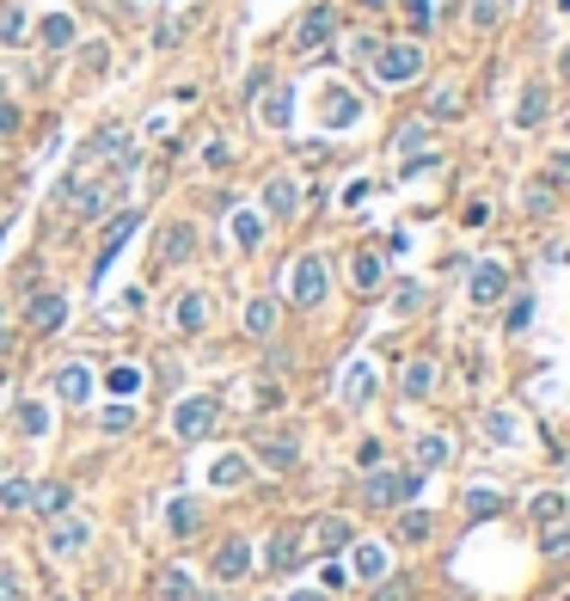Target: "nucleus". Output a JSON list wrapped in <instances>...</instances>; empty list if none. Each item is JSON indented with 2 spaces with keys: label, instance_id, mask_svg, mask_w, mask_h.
<instances>
[{
  "label": "nucleus",
  "instance_id": "obj_35",
  "mask_svg": "<svg viewBox=\"0 0 570 601\" xmlns=\"http://www.w3.org/2000/svg\"><path fill=\"white\" fill-rule=\"evenodd\" d=\"M19 429H25V436H49V405L25 399V405H19Z\"/></svg>",
  "mask_w": 570,
  "mask_h": 601
},
{
  "label": "nucleus",
  "instance_id": "obj_40",
  "mask_svg": "<svg viewBox=\"0 0 570 601\" xmlns=\"http://www.w3.org/2000/svg\"><path fill=\"white\" fill-rule=\"evenodd\" d=\"M399 540H430V516H423V509H405L399 516Z\"/></svg>",
  "mask_w": 570,
  "mask_h": 601
},
{
  "label": "nucleus",
  "instance_id": "obj_7",
  "mask_svg": "<svg viewBox=\"0 0 570 601\" xmlns=\"http://www.w3.org/2000/svg\"><path fill=\"white\" fill-rule=\"evenodd\" d=\"M191 252H197V227H191V221H172L166 234L154 240V258H160L166 270H178V264H191Z\"/></svg>",
  "mask_w": 570,
  "mask_h": 601
},
{
  "label": "nucleus",
  "instance_id": "obj_23",
  "mask_svg": "<svg viewBox=\"0 0 570 601\" xmlns=\"http://www.w3.org/2000/svg\"><path fill=\"white\" fill-rule=\"evenodd\" d=\"M430 387H436V362H405V399H430Z\"/></svg>",
  "mask_w": 570,
  "mask_h": 601
},
{
  "label": "nucleus",
  "instance_id": "obj_46",
  "mask_svg": "<svg viewBox=\"0 0 570 601\" xmlns=\"http://www.w3.org/2000/svg\"><path fill=\"white\" fill-rule=\"evenodd\" d=\"M417 301H423V288H417V283H405L399 295H393V307H399V314H411V307H417Z\"/></svg>",
  "mask_w": 570,
  "mask_h": 601
},
{
  "label": "nucleus",
  "instance_id": "obj_10",
  "mask_svg": "<svg viewBox=\"0 0 570 601\" xmlns=\"http://www.w3.org/2000/svg\"><path fill=\"white\" fill-rule=\"evenodd\" d=\"M245 570H252V540L227 534V540L215 546V577H221V583H239Z\"/></svg>",
  "mask_w": 570,
  "mask_h": 601
},
{
  "label": "nucleus",
  "instance_id": "obj_2",
  "mask_svg": "<svg viewBox=\"0 0 570 601\" xmlns=\"http://www.w3.org/2000/svg\"><path fill=\"white\" fill-rule=\"evenodd\" d=\"M374 74H380L387 86H405V80L423 74V49H417V43H387V49H374Z\"/></svg>",
  "mask_w": 570,
  "mask_h": 601
},
{
  "label": "nucleus",
  "instance_id": "obj_26",
  "mask_svg": "<svg viewBox=\"0 0 570 601\" xmlns=\"http://www.w3.org/2000/svg\"><path fill=\"white\" fill-rule=\"evenodd\" d=\"M37 37H43V49H67L80 31H74V19H67V13H49V19L37 25Z\"/></svg>",
  "mask_w": 570,
  "mask_h": 601
},
{
  "label": "nucleus",
  "instance_id": "obj_3",
  "mask_svg": "<svg viewBox=\"0 0 570 601\" xmlns=\"http://www.w3.org/2000/svg\"><path fill=\"white\" fill-rule=\"evenodd\" d=\"M215 418H221L215 399H184V405L172 411V436H178V442H202V436L215 429Z\"/></svg>",
  "mask_w": 570,
  "mask_h": 601
},
{
  "label": "nucleus",
  "instance_id": "obj_24",
  "mask_svg": "<svg viewBox=\"0 0 570 601\" xmlns=\"http://www.w3.org/2000/svg\"><path fill=\"white\" fill-rule=\"evenodd\" d=\"M25 31H31L25 6H19V0H6V6H0V43H13V49H19V43H25Z\"/></svg>",
  "mask_w": 570,
  "mask_h": 601
},
{
  "label": "nucleus",
  "instance_id": "obj_14",
  "mask_svg": "<svg viewBox=\"0 0 570 601\" xmlns=\"http://www.w3.org/2000/svg\"><path fill=\"white\" fill-rule=\"evenodd\" d=\"M289 117H295V93H289V86H264L258 123H264V129H289Z\"/></svg>",
  "mask_w": 570,
  "mask_h": 601
},
{
  "label": "nucleus",
  "instance_id": "obj_50",
  "mask_svg": "<svg viewBox=\"0 0 570 601\" xmlns=\"http://www.w3.org/2000/svg\"><path fill=\"white\" fill-rule=\"evenodd\" d=\"M528 314H534V301H515V307H509V331H521V325H528Z\"/></svg>",
  "mask_w": 570,
  "mask_h": 601
},
{
  "label": "nucleus",
  "instance_id": "obj_39",
  "mask_svg": "<svg viewBox=\"0 0 570 601\" xmlns=\"http://www.w3.org/2000/svg\"><path fill=\"white\" fill-rule=\"evenodd\" d=\"M497 509H503V497L497 491H467V516L472 522H478V516H497Z\"/></svg>",
  "mask_w": 570,
  "mask_h": 601
},
{
  "label": "nucleus",
  "instance_id": "obj_31",
  "mask_svg": "<svg viewBox=\"0 0 570 601\" xmlns=\"http://www.w3.org/2000/svg\"><path fill=\"white\" fill-rule=\"evenodd\" d=\"M245 331H252V338H270V331H276V301L258 295V301L245 307Z\"/></svg>",
  "mask_w": 570,
  "mask_h": 601
},
{
  "label": "nucleus",
  "instance_id": "obj_56",
  "mask_svg": "<svg viewBox=\"0 0 570 601\" xmlns=\"http://www.w3.org/2000/svg\"><path fill=\"white\" fill-rule=\"evenodd\" d=\"M289 601H325V596H319V589H301V596H289Z\"/></svg>",
  "mask_w": 570,
  "mask_h": 601
},
{
  "label": "nucleus",
  "instance_id": "obj_19",
  "mask_svg": "<svg viewBox=\"0 0 570 601\" xmlns=\"http://www.w3.org/2000/svg\"><path fill=\"white\" fill-rule=\"evenodd\" d=\"M172 319H178V331H202V325H209V295H202V288H191V295H178V307H172Z\"/></svg>",
  "mask_w": 570,
  "mask_h": 601
},
{
  "label": "nucleus",
  "instance_id": "obj_20",
  "mask_svg": "<svg viewBox=\"0 0 570 601\" xmlns=\"http://www.w3.org/2000/svg\"><path fill=\"white\" fill-rule=\"evenodd\" d=\"M166 528L178 534V540H191V534L202 528V509L191 503V497H172V503H166Z\"/></svg>",
  "mask_w": 570,
  "mask_h": 601
},
{
  "label": "nucleus",
  "instance_id": "obj_17",
  "mask_svg": "<svg viewBox=\"0 0 570 601\" xmlns=\"http://www.w3.org/2000/svg\"><path fill=\"white\" fill-rule=\"evenodd\" d=\"M264 209L276 215V221H289V215L301 209V184H295V178H270L264 184Z\"/></svg>",
  "mask_w": 570,
  "mask_h": 601
},
{
  "label": "nucleus",
  "instance_id": "obj_52",
  "mask_svg": "<svg viewBox=\"0 0 570 601\" xmlns=\"http://www.w3.org/2000/svg\"><path fill=\"white\" fill-rule=\"evenodd\" d=\"M0 601H25V596H19V577H13V570H0Z\"/></svg>",
  "mask_w": 570,
  "mask_h": 601
},
{
  "label": "nucleus",
  "instance_id": "obj_11",
  "mask_svg": "<svg viewBox=\"0 0 570 601\" xmlns=\"http://www.w3.org/2000/svg\"><path fill=\"white\" fill-rule=\"evenodd\" d=\"M31 509L43 516V522H62L67 509H74V491H67V479H43V485H31Z\"/></svg>",
  "mask_w": 570,
  "mask_h": 601
},
{
  "label": "nucleus",
  "instance_id": "obj_30",
  "mask_svg": "<svg viewBox=\"0 0 570 601\" xmlns=\"http://www.w3.org/2000/svg\"><path fill=\"white\" fill-rule=\"evenodd\" d=\"M343 399H350V405H369V399H374V368H369V362H356V368H350Z\"/></svg>",
  "mask_w": 570,
  "mask_h": 601
},
{
  "label": "nucleus",
  "instance_id": "obj_55",
  "mask_svg": "<svg viewBox=\"0 0 570 601\" xmlns=\"http://www.w3.org/2000/svg\"><path fill=\"white\" fill-rule=\"evenodd\" d=\"M19 129V105H0V136H13Z\"/></svg>",
  "mask_w": 570,
  "mask_h": 601
},
{
  "label": "nucleus",
  "instance_id": "obj_42",
  "mask_svg": "<svg viewBox=\"0 0 570 601\" xmlns=\"http://www.w3.org/2000/svg\"><path fill=\"white\" fill-rule=\"evenodd\" d=\"M129 424H135V411H129V405H111V411L99 418V429H104V436H117V429H129Z\"/></svg>",
  "mask_w": 570,
  "mask_h": 601
},
{
  "label": "nucleus",
  "instance_id": "obj_51",
  "mask_svg": "<svg viewBox=\"0 0 570 601\" xmlns=\"http://www.w3.org/2000/svg\"><path fill=\"white\" fill-rule=\"evenodd\" d=\"M565 540H570V534L558 528V522H552V528H546V540H539V546H546V552H565Z\"/></svg>",
  "mask_w": 570,
  "mask_h": 601
},
{
  "label": "nucleus",
  "instance_id": "obj_34",
  "mask_svg": "<svg viewBox=\"0 0 570 601\" xmlns=\"http://www.w3.org/2000/svg\"><path fill=\"white\" fill-rule=\"evenodd\" d=\"M515 123H521V129L546 123V93H539V86H528V93H521V110H515Z\"/></svg>",
  "mask_w": 570,
  "mask_h": 601
},
{
  "label": "nucleus",
  "instance_id": "obj_48",
  "mask_svg": "<svg viewBox=\"0 0 570 601\" xmlns=\"http://www.w3.org/2000/svg\"><path fill=\"white\" fill-rule=\"evenodd\" d=\"M491 436H497V442H515V424H509V411H491Z\"/></svg>",
  "mask_w": 570,
  "mask_h": 601
},
{
  "label": "nucleus",
  "instance_id": "obj_25",
  "mask_svg": "<svg viewBox=\"0 0 570 601\" xmlns=\"http://www.w3.org/2000/svg\"><path fill=\"white\" fill-rule=\"evenodd\" d=\"M313 546H319V552H343V546H350V522H343V516H325V522L313 528Z\"/></svg>",
  "mask_w": 570,
  "mask_h": 601
},
{
  "label": "nucleus",
  "instance_id": "obj_6",
  "mask_svg": "<svg viewBox=\"0 0 570 601\" xmlns=\"http://www.w3.org/2000/svg\"><path fill=\"white\" fill-rule=\"evenodd\" d=\"M258 460H264L270 473H289V466L301 460V436H295V429H264V436H258Z\"/></svg>",
  "mask_w": 570,
  "mask_h": 601
},
{
  "label": "nucleus",
  "instance_id": "obj_16",
  "mask_svg": "<svg viewBox=\"0 0 570 601\" xmlns=\"http://www.w3.org/2000/svg\"><path fill=\"white\" fill-rule=\"evenodd\" d=\"M264 565L270 570H295V565H301V534L276 528V534H270V546H264Z\"/></svg>",
  "mask_w": 570,
  "mask_h": 601
},
{
  "label": "nucleus",
  "instance_id": "obj_32",
  "mask_svg": "<svg viewBox=\"0 0 570 601\" xmlns=\"http://www.w3.org/2000/svg\"><path fill=\"white\" fill-rule=\"evenodd\" d=\"M0 503H6V509H31V479H25V473H19V479L0 473Z\"/></svg>",
  "mask_w": 570,
  "mask_h": 601
},
{
  "label": "nucleus",
  "instance_id": "obj_21",
  "mask_svg": "<svg viewBox=\"0 0 570 601\" xmlns=\"http://www.w3.org/2000/svg\"><path fill=\"white\" fill-rule=\"evenodd\" d=\"M362 117V99L356 93H325V129H350Z\"/></svg>",
  "mask_w": 570,
  "mask_h": 601
},
{
  "label": "nucleus",
  "instance_id": "obj_41",
  "mask_svg": "<svg viewBox=\"0 0 570 601\" xmlns=\"http://www.w3.org/2000/svg\"><path fill=\"white\" fill-rule=\"evenodd\" d=\"M534 516L546 522V528H552V522L565 516V497H558V491H539V497H534Z\"/></svg>",
  "mask_w": 570,
  "mask_h": 601
},
{
  "label": "nucleus",
  "instance_id": "obj_37",
  "mask_svg": "<svg viewBox=\"0 0 570 601\" xmlns=\"http://www.w3.org/2000/svg\"><path fill=\"white\" fill-rule=\"evenodd\" d=\"M448 460V436H417V466L430 473V466H441Z\"/></svg>",
  "mask_w": 570,
  "mask_h": 601
},
{
  "label": "nucleus",
  "instance_id": "obj_13",
  "mask_svg": "<svg viewBox=\"0 0 570 601\" xmlns=\"http://www.w3.org/2000/svg\"><path fill=\"white\" fill-rule=\"evenodd\" d=\"M62 319H67V295H49V288H43V295L25 301V325H31V331H56Z\"/></svg>",
  "mask_w": 570,
  "mask_h": 601
},
{
  "label": "nucleus",
  "instance_id": "obj_1",
  "mask_svg": "<svg viewBox=\"0 0 570 601\" xmlns=\"http://www.w3.org/2000/svg\"><path fill=\"white\" fill-rule=\"evenodd\" d=\"M417 485H423V473H369L362 479V503L369 509H393L405 497H417Z\"/></svg>",
  "mask_w": 570,
  "mask_h": 601
},
{
  "label": "nucleus",
  "instance_id": "obj_9",
  "mask_svg": "<svg viewBox=\"0 0 570 601\" xmlns=\"http://www.w3.org/2000/svg\"><path fill=\"white\" fill-rule=\"evenodd\" d=\"M332 31H337V13H332V6H313L301 25H295V49L313 56V49H325V43H332Z\"/></svg>",
  "mask_w": 570,
  "mask_h": 601
},
{
  "label": "nucleus",
  "instance_id": "obj_36",
  "mask_svg": "<svg viewBox=\"0 0 570 601\" xmlns=\"http://www.w3.org/2000/svg\"><path fill=\"white\" fill-rule=\"evenodd\" d=\"M104 387L117 393V399H129V393L141 387V368H129V362H117V368H111V375H104Z\"/></svg>",
  "mask_w": 570,
  "mask_h": 601
},
{
  "label": "nucleus",
  "instance_id": "obj_22",
  "mask_svg": "<svg viewBox=\"0 0 570 601\" xmlns=\"http://www.w3.org/2000/svg\"><path fill=\"white\" fill-rule=\"evenodd\" d=\"M129 160V129H99L93 142H86V160Z\"/></svg>",
  "mask_w": 570,
  "mask_h": 601
},
{
  "label": "nucleus",
  "instance_id": "obj_53",
  "mask_svg": "<svg viewBox=\"0 0 570 601\" xmlns=\"http://www.w3.org/2000/svg\"><path fill=\"white\" fill-rule=\"evenodd\" d=\"M405 6H411V25L423 31V25H430V0H405Z\"/></svg>",
  "mask_w": 570,
  "mask_h": 601
},
{
  "label": "nucleus",
  "instance_id": "obj_12",
  "mask_svg": "<svg viewBox=\"0 0 570 601\" xmlns=\"http://www.w3.org/2000/svg\"><path fill=\"white\" fill-rule=\"evenodd\" d=\"M56 399H62V405H86V399H93V368H86V362H62V368H56Z\"/></svg>",
  "mask_w": 570,
  "mask_h": 601
},
{
  "label": "nucleus",
  "instance_id": "obj_4",
  "mask_svg": "<svg viewBox=\"0 0 570 601\" xmlns=\"http://www.w3.org/2000/svg\"><path fill=\"white\" fill-rule=\"evenodd\" d=\"M289 295H295L301 307H319V301H325V258H319V252H307V258H295V277H289Z\"/></svg>",
  "mask_w": 570,
  "mask_h": 601
},
{
  "label": "nucleus",
  "instance_id": "obj_38",
  "mask_svg": "<svg viewBox=\"0 0 570 601\" xmlns=\"http://www.w3.org/2000/svg\"><path fill=\"white\" fill-rule=\"evenodd\" d=\"M160 601H197L191 577H184V570H166V577H160Z\"/></svg>",
  "mask_w": 570,
  "mask_h": 601
},
{
  "label": "nucleus",
  "instance_id": "obj_18",
  "mask_svg": "<svg viewBox=\"0 0 570 601\" xmlns=\"http://www.w3.org/2000/svg\"><path fill=\"white\" fill-rule=\"evenodd\" d=\"M503 288H509L503 264H478V270H472V301H478V307H491V301H503Z\"/></svg>",
  "mask_w": 570,
  "mask_h": 601
},
{
  "label": "nucleus",
  "instance_id": "obj_49",
  "mask_svg": "<svg viewBox=\"0 0 570 601\" xmlns=\"http://www.w3.org/2000/svg\"><path fill=\"white\" fill-rule=\"evenodd\" d=\"M528 209H534V215H546V209H552V190H546V184H539V190L528 184Z\"/></svg>",
  "mask_w": 570,
  "mask_h": 601
},
{
  "label": "nucleus",
  "instance_id": "obj_27",
  "mask_svg": "<svg viewBox=\"0 0 570 601\" xmlns=\"http://www.w3.org/2000/svg\"><path fill=\"white\" fill-rule=\"evenodd\" d=\"M350 283L362 288V295L380 288V252H356V258H350Z\"/></svg>",
  "mask_w": 570,
  "mask_h": 601
},
{
  "label": "nucleus",
  "instance_id": "obj_57",
  "mask_svg": "<svg viewBox=\"0 0 570 601\" xmlns=\"http://www.w3.org/2000/svg\"><path fill=\"white\" fill-rule=\"evenodd\" d=\"M362 6H387V0H362Z\"/></svg>",
  "mask_w": 570,
  "mask_h": 601
},
{
  "label": "nucleus",
  "instance_id": "obj_54",
  "mask_svg": "<svg viewBox=\"0 0 570 601\" xmlns=\"http://www.w3.org/2000/svg\"><path fill=\"white\" fill-rule=\"evenodd\" d=\"M552 184H570V154H552Z\"/></svg>",
  "mask_w": 570,
  "mask_h": 601
},
{
  "label": "nucleus",
  "instance_id": "obj_43",
  "mask_svg": "<svg viewBox=\"0 0 570 601\" xmlns=\"http://www.w3.org/2000/svg\"><path fill=\"white\" fill-rule=\"evenodd\" d=\"M374 601H411V577H387V583L374 589Z\"/></svg>",
  "mask_w": 570,
  "mask_h": 601
},
{
  "label": "nucleus",
  "instance_id": "obj_47",
  "mask_svg": "<svg viewBox=\"0 0 570 601\" xmlns=\"http://www.w3.org/2000/svg\"><path fill=\"white\" fill-rule=\"evenodd\" d=\"M423 142H430V129H423V123H411V129H399V147H405V154H411V147H423Z\"/></svg>",
  "mask_w": 570,
  "mask_h": 601
},
{
  "label": "nucleus",
  "instance_id": "obj_33",
  "mask_svg": "<svg viewBox=\"0 0 570 601\" xmlns=\"http://www.w3.org/2000/svg\"><path fill=\"white\" fill-rule=\"evenodd\" d=\"M234 240L252 252L258 240H264V215H258V209H239V215H234Z\"/></svg>",
  "mask_w": 570,
  "mask_h": 601
},
{
  "label": "nucleus",
  "instance_id": "obj_44",
  "mask_svg": "<svg viewBox=\"0 0 570 601\" xmlns=\"http://www.w3.org/2000/svg\"><path fill=\"white\" fill-rule=\"evenodd\" d=\"M104 62H111V49H104V43H86V49H80V68H86V74H99Z\"/></svg>",
  "mask_w": 570,
  "mask_h": 601
},
{
  "label": "nucleus",
  "instance_id": "obj_15",
  "mask_svg": "<svg viewBox=\"0 0 570 601\" xmlns=\"http://www.w3.org/2000/svg\"><path fill=\"white\" fill-rule=\"evenodd\" d=\"M86 540H93V528L74 522V516H62V522L49 528V552H56V559H74V552H86Z\"/></svg>",
  "mask_w": 570,
  "mask_h": 601
},
{
  "label": "nucleus",
  "instance_id": "obj_5",
  "mask_svg": "<svg viewBox=\"0 0 570 601\" xmlns=\"http://www.w3.org/2000/svg\"><path fill=\"white\" fill-rule=\"evenodd\" d=\"M135 227H141V215H135V209H123L117 221H111V227H104V246H99V258H93V283H104V270L117 264V252L129 246V234H135Z\"/></svg>",
  "mask_w": 570,
  "mask_h": 601
},
{
  "label": "nucleus",
  "instance_id": "obj_45",
  "mask_svg": "<svg viewBox=\"0 0 570 601\" xmlns=\"http://www.w3.org/2000/svg\"><path fill=\"white\" fill-rule=\"evenodd\" d=\"M454 110H460V93H436L430 99V117H454Z\"/></svg>",
  "mask_w": 570,
  "mask_h": 601
},
{
  "label": "nucleus",
  "instance_id": "obj_28",
  "mask_svg": "<svg viewBox=\"0 0 570 601\" xmlns=\"http://www.w3.org/2000/svg\"><path fill=\"white\" fill-rule=\"evenodd\" d=\"M356 577H362V583H380V577H387V546H356Z\"/></svg>",
  "mask_w": 570,
  "mask_h": 601
},
{
  "label": "nucleus",
  "instance_id": "obj_29",
  "mask_svg": "<svg viewBox=\"0 0 570 601\" xmlns=\"http://www.w3.org/2000/svg\"><path fill=\"white\" fill-rule=\"evenodd\" d=\"M245 473H252V460H245V455H221L215 466H209V479H215V485H245Z\"/></svg>",
  "mask_w": 570,
  "mask_h": 601
},
{
  "label": "nucleus",
  "instance_id": "obj_8",
  "mask_svg": "<svg viewBox=\"0 0 570 601\" xmlns=\"http://www.w3.org/2000/svg\"><path fill=\"white\" fill-rule=\"evenodd\" d=\"M104 203H111V184H67V190H62L67 221H93Z\"/></svg>",
  "mask_w": 570,
  "mask_h": 601
}]
</instances>
